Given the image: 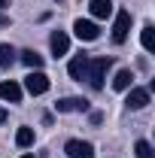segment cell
<instances>
[{"mask_svg": "<svg viewBox=\"0 0 155 158\" xmlns=\"http://www.w3.org/2000/svg\"><path fill=\"white\" fill-rule=\"evenodd\" d=\"M113 67V58H94V61H88V82H91V88H103V79H107V70Z\"/></svg>", "mask_w": 155, "mask_h": 158, "instance_id": "6da1fadb", "label": "cell"}, {"mask_svg": "<svg viewBox=\"0 0 155 158\" xmlns=\"http://www.w3.org/2000/svg\"><path fill=\"white\" fill-rule=\"evenodd\" d=\"M12 61H15V49L0 43V67H12Z\"/></svg>", "mask_w": 155, "mask_h": 158, "instance_id": "9a60e30c", "label": "cell"}, {"mask_svg": "<svg viewBox=\"0 0 155 158\" xmlns=\"http://www.w3.org/2000/svg\"><path fill=\"white\" fill-rule=\"evenodd\" d=\"M140 43H143L146 52H152V49H155V27H152V24H146V27L140 31Z\"/></svg>", "mask_w": 155, "mask_h": 158, "instance_id": "4fadbf2b", "label": "cell"}, {"mask_svg": "<svg viewBox=\"0 0 155 158\" xmlns=\"http://www.w3.org/2000/svg\"><path fill=\"white\" fill-rule=\"evenodd\" d=\"M3 6H6V0H0V9H3Z\"/></svg>", "mask_w": 155, "mask_h": 158, "instance_id": "ffe728a7", "label": "cell"}, {"mask_svg": "<svg viewBox=\"0 0 155 158\" xmlns=\"http://www.w3.org/2000/svg\"><path fill=\"white\" fill-rule=\"evenodd\" d=\"M55 110L58 113H85L88 110V100L85 98H61L55 103Z\"/></svg>", "mask_w": 155, "mask_h": 158, "instance_id": "8992f818", "label": "cell"}, {"mask_svg": "<svg viewBox=\"0 0 155 158\" xmlns=\"http://www.w3.org/2000/svg\"><path fill=\"white\" fill-rule=\"evenodd\" d=\"M131 70H119L116 73V79H113V88H116V91H128V88H131Z\"/></svg>", "mask_w": 155, "mask_h": 158, "instance_id": "7c38bea8", "label": "cell"}, {"mask_svg": "<svg viewBox=\"0 0 155 158\" xmlns=\"http://www.w3.org/2000/svg\"><path fill=\"white\" fill-rule=\"evenodd\" d=\"M134 152H137V158H155L152 146H149L146 140H137V143H134Z\"/></svg>", "mask_w": 155, "mask_h": 158, "instance_id": "e0dca14e", "label": "cell"}, {"mask_svg": "<svg viewBox=\"0 0 155 158\" xmlns=\"http://www.w3.org/2000/svg\"><path fill=\"white\" fill-rule=\"evenodd\" d=\"M88 9H91L94 19H110V15L116 12V3H113V0H91Z\"/></svg>", "mask_w": 155, "mask_h": 158, "instance_id": "9c48e42d", "label": "cell"}, {"mask_svg": "<svg viewBox=\"0 0 155 158\" xmlns=\"http://www.w3.org/2000/svg\"><path fill=\"white\" fill-rule=\"evenodd\" d=\"M21 61H24L31 70H40V67H43V58H40L34 49H24V52H21Z\"/></svg>", "mask_w": 155, "mask_h": 158, "instance_id": "5bb4252c", "label": "cell"}, {"mask_svg": "<svg viewBox=\"0 0 155 158\" xmlns=\"http://www.w3.org/2000/svg\"><path fill=\"white\" fill-rule=\"evenodd\" d=\"M49 46H52V55L61 58V55H67V52H70V37H67L64 31H55L52 40H49Z\"/></svg>", "mask_w": 155, "mask_h": 158, "instance_id": "ba28073f", "label": "cell"}, {"mask_svg": "<svg viewBox=\"0 0 155 158\" xmlns=\"http://www.w3.org/2000/svg\"><path fill=\"white\" fill-rule=\"evenodd\" d=\"M64 152H67V158H94V146L88 140H67Z\"/></svg>", "mask_w": 155, "mask_h": 158, "instance_id": "7a4b0ae2", "label": "cell"}, {"mask_svg": "<svg viewBox=\"0 0 155 158\" xmlns=\"http://www.w3.org/2000/svg\"><path fill=\"white\" fill-rule=\"evenodd\" d=\"M128 31H131V12H128V9H119L116 21H113V40H116V43H125Z\"/></svg>", "mask_w": 155, "mask_h": 158, "instance_id": "277c9868", "label": "cell"}, {"mask_svg": "<svg viewBox=\"0 0 155 158\" xmlns=\"http://www.w3.org/2000/svg\"><path fill=\"white\" fill-rule=\"evenodd\" d=\"M88 61H91L88 55H76V58L67 64V73H70L73 79H79V82H82V79L88 76Z\"/></svg>", "mask_w": 155, "mask_h": 158, "instance_id": "52a82bcc", "label": "cell"}, {"mask_svg": "<svg viewBox=\"0 0 155 158\" xmlns=\"http://www.w3.org/2000/svg\"><path fill=\"white\" fill-rule=\"evenodd\" d=\"M15 143H19L21 149L31 146V143H34V131H31V128H19V131H15Z\"/></svg>", "mask_w": 155, "mask_h": 158, "instance_id": "2e32d148", "label": "cell"}, {"mask_svg": "<svg viewBox=\"0 0 155 158\" xmlns=\"http://www.w3.org/2000/svg\"><path fill=\"white\" fill-rule=\"evenodd\" d=\"M73 31H76V37L85 40V43H91V40L100 37V27H97L94 21H85V19H76V21H73Z\"/></svg>", "mask_w": 155, "mask_h": 158, "instance_id": "5b68a950", "label": "cell"}, {"mask_svg": "<svg viewBox=\"0 0 155 158\" xmlns=\"http://www.w3.org/2000/svg\"><path fill=\"white\" fill-rule=\"evenodd\" d=\"M125 103H128V110H143V106L149 103V91H146V88H131Z\"/></svg>", "mask_w": 155, "mask_h": 158, "instance_id": "8fae6325", "label": "cell"}, {"mask_svg": "<svg viewBox=\"0 0 155 158\" xmlns=\"http://www.w3.org/2000/svg\"><path fill=\"white\" fill-rule=\"evenodd\" d=\"M0 122H6V110H0Z\"/></svg>", "mask_w": 155, "mask_h": 158, "instance_id": "d6986e66", "label": "cell"}, {"mask_svg": "<svg viewBox=\"0 0 155 158\" xmlns=\"http://www.w3.org/2000/svg\"><path fill=\"white\" fill-rule=\"evenodd\" d=\"M21 158H34V155H21Z\"/></svg>", "mask_w": 155, "mask_h": 158, "instance_id": "44dd1931", "label": "cell"}, {"mask_svg": "<svg viewBox=\"0 0 155 158\" xmlns=\"http://www.w3.org/2000/svg\"><path fill=\"white\" fill-rule=\"evenodd\" d=\"M24 88H27L31 94H46V91H49V76L40 73V70H31V73L24 76Z\"/></svg>", "mask_w": 155, "mask_h": 158, "instance_id": "3957f363", "label": "cell"}, {"mask_svg": "<svg viewBox=\"0 0 155 158\" xmlns=\"http://www.w3.org/2000/svg\"><path fill=\"white\" fill-rule=\"evenodd\" d=\"M0 24H9V19H6V15H3V12H0Z\"/></svg>", "mask_w": 155, "mask_h": 158, "instance_id": "ac0fdd59", "label": "cell"}, {"mask_svg": "<svg viewBox=\"0 0 155 158\" xmlns=\"http://www.w3.org/2000/svg\"><path fill=\"white\" fill-rule=\"evenodd\" d=\"M0 100H9V103H19L21 100V85L19 82H0Z\"/></svg>", "mask_w": 155, "mask_h": 158, "instance_id": "30bf717a", "label": "cell"}]
</instances>
